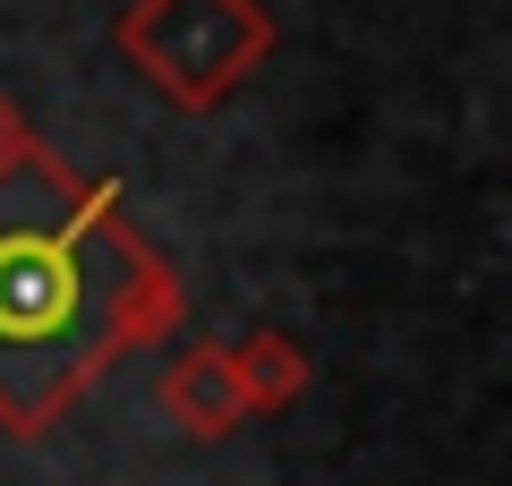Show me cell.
Returning <instances> with one entry per match:
<instances>
[{
	"mask_svg": "<svg viewBox=\"0 0 512 486\" xmlns=\"http://www.w3.org/2000/svg\"><path fill=\"white\" fill-rule=\"evenodd\" d=\"M180 273L120 205L26 137L0 162V427L43 435L120 350L180 324Z\"/></svg>",
	"mask_w": 512,
	"mask_h": 486,
	"instance_id": "cell-1",
	"label": "cell"
},
{
	"mask_svg": "<svg viewBox=\"0 0 512 486\" xmlns=\"http://www.w3.org/2000/svg\"><path fill=\"white\" fill-rule=\"evenodd\" d=\"M120 60L163 94L171 111L205 120L214 103H231L265 52H274V18L256 0H128L111 26Z\"/></svg>",
	"mask_w": 512,
	"mask_h": 486,
	"instance_id": "cell-2",
	"label": "cell"
},
{
	"mask_svg": "<svg viewBox=\"0 0 512 486\" xmlns=\"http://www.w3.org/2000/svg\"><path fill=\"white\" fill-rule=\"evenodd\" d=\"M163 418L180 435H197V444H222V435L248 427V401H239V376H231V350L222 342H188L180 359L163 367Z\"/></svg>",
	"mask_w": 512,
	"mask_h": 486,
	"instance_id": "cell-3",
	"label": "cell"
},
{
	"mask_svg": "<svg viewBox=\"0 0 512 486\" xmlns=\"http://www.w3.org/2000/svg\"><path fill=\"white\" fill-rule=\"evenodd\" d=\"M222 350H231V376H239L248 418H282V410L316 384V359L282 333V324H248V333H239V342H222Z\"/></svg>",
	"mask_w": 512,
	"mask_h": 486,
	"instance_id": "cell-4",
	"label": "cell"
},
{
	"mask_svg": "<svg viewBox=\"0 0 512 486\" xmlns=\"http://www.w3.org/2000/svg\"><path fill=\"white\" fill-rule=\"evenodd\" d=\"M18 145H26V111H18V94L0 86V162L18 154Z\"/></svg>",
	"mask_w": 512,
	"mask_h": 486,
	"instance_id": "cell-5",
	"label": "cell"
}]
</instances>
